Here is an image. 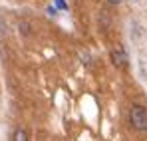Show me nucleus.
Wrapping results in <instances>:
<instances>
[{"instance_id":"39448f33","label":"nucleus","mask_w":147,"mask_h":141,"mask_svg":"<svg viewBox=\"0 0 147 141\" xmlns=\"http://www.w3.org/2000/svg\"><path fill=\"white\" fill-rule=\"evenodd\" d=\"M109 2H111V4H119L121 0H109Z\"/></svg>"},{"instance_id":"7ed1b4c3","label":"nucleus","mask_w":147,"mask_h":141,"mask_svg":"<svg viewBox=\"0 0 147 141\" xmlns=\"http://www.w3.org/2000/svg\"><path fill=\"white\" fill-rule=\"evenodd\" d=\"M12 141H28V131H26L24 127H18L16 131H14V137Z\"/></svg>"},{"instance_id":"f257e3e1","label":"nucleus","mask_w":147,"mask_h":141,"mask_svg":"<svg viewBox=\"0 0 147 141\" xmlns=\"http://www.w3.org/2000/svg\"><path fill=\"white\" fill-rule=\"evenodd\" d=\"M129 121L133 125V129L137 131H147V109L139 103H133L129 107Z\"/></svg>"},{"instance_id":"20e7f679","label":"nucleus","mask_w":147,"mask_h":141,"mask_svg":"<svg viewBox=\"0 0 147 141\" xmlns=\"http://www.w3.org/2000/svg\"><path fill=\"white\" fill-rule=\"evenodd\" d=\"M56 6H58V8H62V10H68V4H66L64 0H56Z\"/></svg>"},{"instance_id":"f03ea898","label":"nucleus","mask_w":147,"mask_h":141,"mask_svg":"<svg viewBox=\"0 0 147 141\" xmlns=\"http://www.w3.org/2000/svg\"><path fill=\"white\" fill-rule=\"evenodd\" d=\"M111 62H113V66L119 68V70H125V68H127V54H125L123 48L117 46V48L111 50Z\"/></svg>"}]
</instances>
